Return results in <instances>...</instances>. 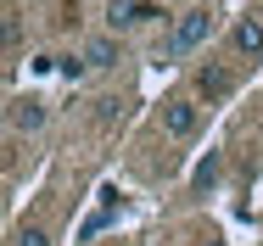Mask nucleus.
<instances>
[{"label": "nucleus", "mask_w": 263, "mask_h": 246, "mask_svg": "<svg viewBox=\"0 0 263 246\" xmlns=\"http://www.w3.org/2000/svg\"><path fill=\"white\" fill-rule=\"evenodd\" d=\"M208 34H213V11L208 6H196V11H185L179 23H174V34H168V62H179V56H191L196 45H208Z\"/></svg>", "instance_id": "nucleus-1"}, {"label": "nucleus", "mask_w": 263, "mask_h": 246, "mask_svg": "<svg viewBox=\"0 0 263 246\" xmlns=\"http://www.w3.org/2000/svg\"><path fill=\"white\" fill-rule=\"evenodd\" d=\"M157 123H162V135H174V140H191V135L202 129V112H196V101L168 96V101L157 106Z\"/></svg>", "instance_id": "nucleus-2"}, {"label": "nucleus", "mask_w": 263, "mask_h": 246, "mask_svg": "<svg viewBox=\"0 0 263 246\" xmlns=\"http://www.w3.org/2000/svg\"><path fill=\"white\" fill-rule=\"evenodd\" d=\"M146 17H157L152 0H106V34H129V28L146 23Z\"/></svg>", "instance_id": "nucleus-3"}, {"label": "nucleus", "mask_w": 263, "mask_h": 246, "mask_svg": "<svg viewBox=\"0 0 263 246\" xmlns=\"http://www.w3.org/2000/svg\"><path fill=\"white\" fill-rule=\"evenodd\" d=\"M230 50H235V56H263V17H258V11L235 17V28H230Z\"/></svg>", "instance_id": "nucleus-4"}, {"label": "nucleus", "mask_w": 263, "mask_h": 246, "mask_svg": "<svg viewBox=\"0 0 263 246\" xmlns=\"http://www.w3.org/2000/svg\"><path fill=\"white\" fill-rule=\"evenodd\" d=\"M45 118H51V106H45V101H34V96L11 101V123H17L23 135H34V129H45Z\"/></svg>", "instance_id": "nucleus-5"}, {"label": "nucleus", "mask_w": 263, "mask_h": 246, "mask_svg": "<svg viewBox=\"0 0 263 246\" xmlns=\"http://www.w3.org/2000/svg\"><path fill=\"white\" fill-rule=\"evenodd\" d=\"M84 67H118V34H90L84 40Z\"/></svg>", "instance_id": "nucleus-6"}, {"label": "nucleus", "mask_w": 263, "mask_h": 246, "mask_svg": "<svg viewBox=\"0 0 263 246\" xmlns=\"http://www.w3.org/2000/svg\"><path fill=\"white\" fill-rule=\"evenodd\" d=\"M112 218H118V191L106 185V191H101V207H96V213L84 218V230H79V235H84V241H96V235H101L106 224H112Z\"/></svg>", "instance_id": "nucleus-7"}, {"label": "nucleus", "mask_w": 263, "mask_h": 246, "mask_svg": "<svg viewBox=\"0 0 263 246\" xmlns=\"http://www.w3.org/2000/svg\"><path fill=\"white\" fill-rule=\"evenodd\" d=\"M196 90H202L208 101H224L230 90H235V73H224V67H202V73H196Z\"/></svg>", "instance_id": "nucleus-8"}, {"label": "nucleus", "mask_w": 263, "mask_h": 246, "mask_svg": "<svg viewBox=\"0 0 263 246\" xmlns=\"http://www.w3.org/2000/svg\"><path fill=\"white\" fill-rule=\"evenodd\" d=\"M218 174H224V162H218V151H208V157H202V168H196V179H191V185H196V196L213 191V179H218Z\"/></svg>", "instance_id": "nucleus-9"}, {"label": "nucleus", "mask_w": 263, "mask_h": 246, "mask_svg": "<svg viewBox=\"0 0 263 246\" xmlns=\"http://www.w3.org/2000/svg\"><path fill=\"white\" fill-rule=\"evenodd\" d=\"M0 45L6 50L23 45V17H17V11H0Z\"/></svg>", "instance_id": "nucleus-10"}, {"label": "nucleus", "mask_w": 263, "mask_h": 246, "mask_svg": "<svg viewBox=\"0 0 263 246\" xmlns=\"http://www.w3.org/2000/svg\"><path fill=\"white\" fill-rule=\"evenodd\" d=\"M17 246H51V235H45V230H40V224H28V230H23V235H17Z\"/></svg>", "instance_id": "nucleus-11"}, {"label": "nucleus", "mask_w": 263, "mask_h": 246, "mask_svg": "<svg viewBox=\"0 0 263 246\" xmlns=\"http://www.w3.org/2000/svg\"><path fill=\"white\" fill-rule=\"evenodd\" d=\"M202 246H224V241H202Z\"/></svg>", "instance_id": "nucleus-12"}]
</instances>
